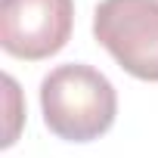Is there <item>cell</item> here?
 Here are the masks:
<instances>
[{"mask_svg": "<svg viewBox=\"0 0 158 158\" xmlns=\"http://www.w3.org/2000/svg\"><path fill=\"white\" fill-rule=\"evenodd\" d=\"M40 109L50 133L68 143H90L115 124L118 93L93 65L68 62L40 81Z\"/></svg>", "mask_w": 158, "mask_h": 158, "instance_id": "1", "label": "cell"}, {"mask_svg": "<svg viewBox=\"0 0 158 158\" xmlns=\"http://www.w3.org/2000/svg\"><path fill=\"white\" fill-rule=\"evenodd\" d=\"M93 37L139 81H158V0H102Z\"/></svg>", "mask_w": 158, "mask_h": 158, "instance_id": "2", "label": "cell"}, {"mask_svg": "<svg viewBox=\"0 0 158 158\" xmlns=\"http://www.w3.org/2000/svg\"><path fill=\"white\" fill-rule=\"evenodd\" d=\"M74 28V0H0V44L16 59L56 56Z\"/></svg>", "mask_w": 158, "mask_h": 158, "instance_id": "3", "label": "cell"}]
</instances>
